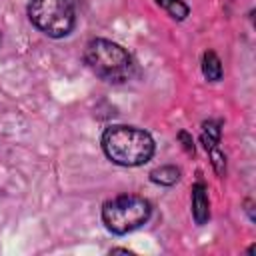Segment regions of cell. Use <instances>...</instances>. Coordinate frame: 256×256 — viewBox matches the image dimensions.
Returning a JSON list of instances; mask_svg holds the SVG:
<instances>
[{"label": "cell", "mask_w": 256, "mask_h": 256, "mask_svg": "<svg viewBox=\"0 0 256 256\" xmlns=\"http://www.w3.org/2000/svg\"><path fill=\"white\" fill-rule=\"evenodd\" d=\"M100 142L108 160L128 168L146 164L156 150L154 138L146 130L136 126H126V124L108 126Z\"/></svg>", "instance_id": "obj_1"}, {"label": "cell", "mask_w": 256, "mask_h": 256, "mask_svg": "<svg viewBox=\"0 0 256 256\" xmlns=\"http://www.w3.org/2000/svg\"><path fill=\"white\" fill-rule=\"evenodd\" d=\"M86 66L106 82H126L134 72V60L126 48L106 38H92L84 46Z\"/></svg>", "instance_id": "obj_2"}, {"label": "cell", "mask_w": 256, "mask_h": 256, "mask_svg": "<svg viewBox=\"0 0 256 256\" xmlns=\"http://www.w3.org/2000/svg\"><path fill=\"white\" fill-rule=\"evenodd\" d=\"M152 216V204L144 196L136 194H118L104 202L102 222L112 234H128L144 226Z\"/></svg>", "instance_id": "obj_3"}, {"label": "cell", "mask_w": 256, "mask_h": 256, "mask_svg": "<svg viewBox=\"0 0 256 256\" xmlns=\"http://www.w3.org/2000/svg\"><path fill=\"white\" fill-rule=\"evenodd\" d=\"M28 18L50 38H64L76 26V12L70 0H28Z\"/></svg>", "instance_id": "obj_4"}, {"label": "cell", "mask_w": 256, "mask_h": 256, "mask_svg": "<svg viewBox=\"0 0 256 256\" xmlns=\"http://www.w3.org/2000/svg\"><path fill=\"white\" fill-rule=\"evenodd\" d=\"M192 218L198 226H204L210 220V200L204 182H196L192 186Z\"/></svg>", "instance_id": "obj_5"}, {"label": "cell", "mask_w": 256, "mask_h": 256, "mask_svg": "<svg viewBox=\"0 0 256 256\" xmlns=\"http://www.w3.org/2000/svg\"><path fill=\"white\" fill-rule=\"evenodd\" d=\"M202 74H204V78L208 82L222 80V74H224L222 62H220V58H218V54L214 50H206L202 54Z\"/></svg>", "instance_id": "obj_6"}, {"label": "cell", "mask_w": 256, "mask_h": 256, "mask_svg": "<svg viewBox=\"0 0 256 256\" xmlns=\"http://www.w3.org/2000/svg\"><path fill=\"white\" fill-rule=\"evenodd\" d=\"M220 136H222V122L220 120H206V122H202V136H200V140H202L206 152L220 144Z\"/></svg>", "instance_id": "obj_7"}, {"label": "cell", "mask_w": 256, "mask_h": 256, "mask_svg": "<svg viewBox=\"0 0 256 256\" xmlns=\"http://www.w3.org/2000/svg\"><path fill=\"white\" fill-rule=\"evenodd\" d=\"M150 180L158 186H174L180 180V168L166 164V166H158L150 172Z\"/></svg>", "instance_id": "obj_8"}, {"label": "cell", "mask_w": 256, "mask_h": 256, "mask_svg": "<svg viewBox=\"0 0 256 256\" xmlns=\"http://www.w3.org/2000/svg\"><path fill=\"white\" fill-rule=\"evenodd\" d=\"M156 4L160 8H164L174 20H184L188 14H190V8L186 2L182 0H156Z\"/></svg>", "instance_id": "obj_9"}, {"label": "cell", "mask_w": 256, "mask_h": 256, "mask_svg": "<svg viewBox=\"0 0 256 256\" xmlns=\"http://www.w3.org/2000/svg\"><path fill=\"white\" fill-rule=\"evenodd\" d=\"M208 154H210V162H212V166H214L216 174H218V176H222V174L226 172V156H224V152H220V150H218V146H216V148L208 150Z\"/></svg>", "instance_id": "obj_10"}, {"label": "cell", "mask_w": 256, "mask_h": 256, "mask_svg": "<svg viewBox=\"0 0 256 256\" xmlns=\"http://www.w3.org/2000/svg\"><path fill=\"white\" fill-rule=\"evenodd\" d=\"M178 140L182 142V148H184L188 154H194V140H192V136H190L186 130H180V132H178Z\"/></svg>", "instance_id": "obj_11"}, {"label": "cell", "mask_w": 256, "mask_h": 256, "mask_svg": "<svg viewBox=\"0 0 256 256\" xmlns=\"http://www.w3.org/2000/svg\"><path fill=\"white\" fill-rule=\"evenodd\" d=\"M0 40H2V38H0Z\"/></svg>", "instance_id": "obj_12"}]
</instances>
